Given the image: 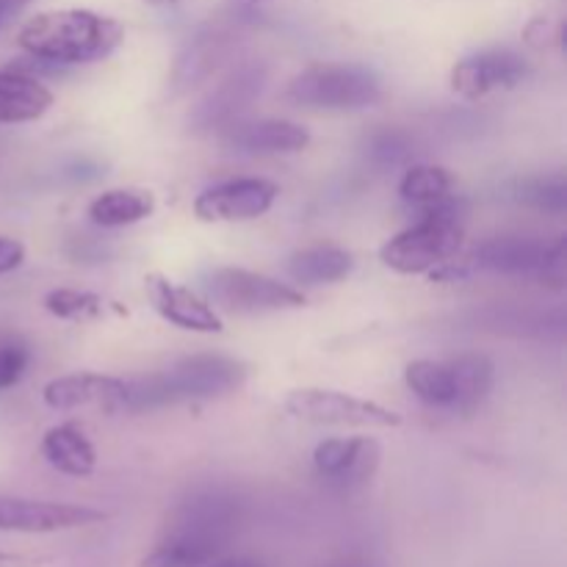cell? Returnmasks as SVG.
I'll return each mask as SVG.
<instances>
[{
    "label": "cell",
    "instance_id": "obj_1",
    "mask_svg": "<svg viewBox=\"0 0 567 567\" xmlns=\"http://www.w3.org/2000/svg\"><path fill=\"white\" fill-rule=\"evenodd\" d=\"M241 524V504L225 491L188 493L172 509L158 546L142 559V567H205L230 546Z\"/></svg>",
    "mask_w": 567,
    "mask_h": 567
},
{
    "label": "cell",
    "instance_id": "obj_2",
    "mask_svg": "<svg viewBox=\"0 0 567 567\" xmlns=\"http://www.w3.org/2000/svg\"><path fill=\"white\" fill-rule=\"evenodd\" d=\"M28 55L50 64H92L125 42V28L114 17L89 9H55L31 17L17 33Z\"/></svg>",
    "mask_w": 567,
    "mask_h": 567
},
{
    "label": "cell",
    "instance_id": "obj_3",
    "mask_svg": "<svg viewBox=\"0 0 567 567\" xmlns=\"http://www.w3.org/2000/svg\"><path fill=\"white\" fill-rule=\"evenodd\" d=\"M247 377L249 369L241 360L227 354H192L169 369L125 382V410L144 413L183 402H208L238 391Z\"/></svg>",
    "mask_w": 567,
    "mask_h": 567
},
{
    "label": "cell",
    "instance_id": "obj_4",
    "mask_svg": "<svg viewBox=\"0 0 567 567\" xmlns=\"http://www.w3.org/2000/svg\"><path fill=\"white\" fill-rule=\"evenodd\" d=\"M465 199L452 194L443 203L421 210V219L382 244L380 260L399 275H430L452 264L463 247Z\"/></svg>",
    "mask_w": 567,
    "mask_h": 567
},
{
    "label": "cell",
    "instance_id": "obj_5",
    "mask_svg": "<svg viewBox=\"0 0 567 567\" xmlns=\"http://www.w3.org/2000/svg\"><path fill=\"white\" fill-rule=\"evenodd\" d=\"M286 97L305 109H369L382 100V78L360 64H310L291 78Z\"/></svg>",
    "mask_w": 567,
    "mask_h": 567
},
{
    "label": "cell",
    "instance_id": "obj_6",
    "mask_svg": "<svg viewBox=\"0 0 567 567\" xmlns=\"http://www.w3.org/2000/svg\"><path fill=\"white\" fill-rule=\"evenodd\" d=\"M205 288H208L210 302L238 316L280 313V310H297L305 305V293L293 286L258 275V271L236 269V266H221L210 271Z\"/></svg>",
    "mask_w": 567,
    "mask_h": 567
},
{
    "label": "cell",
    "instance_id": "obj_7",
    "mask_svg": "<svg viewBox=\"0 0 567 567\" xmlns=\"http://www.w3.org/2000/svg\"><path fill=\"white\" fill-rule=\"evenodd\" d=\"M286 413L319 426H354V430H396L402 415L391 408L327 388H299L286 396Z\"/></svg>",
    "mask_w": 567,
    "mask_h": 567
},
{
    "label": "cell",
    "instance_id": "obj_8",
    "mask_svg": "<svg viewBox=\"0 0 567 567\" xmlns=\"http://www.w3.org/2000/svg\"><path fill=\"white\" fill-rule=\"evenodd\" d=\"M471 266L507 277H537V280H563L565 236L557 241L535 236H496L482 241L471 255Z\"/></svg>",
    "mask_w": 567,
    "mask_h": 567
},
{
    "label": "cell",
    "instance_id": "obj_9",
    "mask_svg": "<svg viewBox=\"0 0 567 567\" xmlns=\"http://www.w3.org/2000/svg\"><path fill=\"white\" fill-rule=\"evenodd\" d=\"M266 83H269V66L264 61H241V64H236L194 105L192 114H188V131H227L264 94Z\"/></svg>",
    "mask_w": 567,
    "mask_h": 567
},
{
    "label": "cell",
    "instance_id": "obj_10",
    "mask_svg": "<svg viewBox=\"0 0 567 567\" xmlns=\"http://www.w3.org/2000/svg\"><path fill=\"white\" fill-rule=\"evenodd\" d=\"M238 44H241V28L233 22H216V25L203 28L177 55L169 75V92L186 94L208 83L216 72H221L236 59Z\"/></svg>",
    "mask_w": 567,
    "mask_h": 567
},
{
    "label": "cell",
    "instance_id": "obj_11",
    "mask_svg": "<svg viewBox=\"0 0 567 567\" xmlns=\"http://www.w3.org/2000/svg\"><path fill=\"white\" fill-rule=\"evenodd\" d=\"M105 509L86 504L37 502V498L3 496L0 493V532H20V535H50V532L83 529L109 520Z\"/></svg>",
    "mask_w": 567,
    "mask_h": 567
},
{
    "label": "cell",
    "instance_id": "obj_12",
    "mask_svg": "<svg viewBox=\"0 0 567 567\" xmlns=\"http://www.w3.org/2000/svg\"><path fill=\"white\" fill-rule=\"evenodd\" d=\"M280 188L266 177H238L216 183L194 199L199 221H249L275 208Z\"/></svg>",
    "mask_w": 567,
    "mask_h": 567
},
{
    "label": "cell",
    "instance_id": "obj_13",
    "mask_svg": "<svg viewBox=\"0 0 567 567\" xmlns=\"http://www.w3.org/2000/svg\"><path fill=\"white\" fill-rule=\"evenodd\" d=\"M382 449L374 437H330L313 452L316 474L338 491H354L377 474Z\"/></svg>",
    "mask_w": 567,
    "mask_h": 567
},
{
    "label": "cell",
    "instance_id": "obj_14",
    "mask_svg": "<svg viewBox=\"0 0 567 567\" xmlns=\"http://www.w3.org/2000/svg\"><path fill=\"white\" fill-rule=\"evenodd\" d=\"M529 75V64L524 55L507 48L482 50L465 55L452 70V89L465 100H480L496 89H515Z\"/></svg>",
    "mask_w": 567,
    "mask_h": 567
},
{
    "label": "cell",
    "instance_id": "obj_15",
    "mask_svg": "<svg viewBox=\"0 0 567 567\" xmlns=\"http://www.w3.org/2000/svg\"><path fill=\"white\" fill-rule=\"evenodd\" d=\"M144 291H147L155 313L169 324L188 332H221V316L216 313L208 299H203L192 288L153 271L144 277Z\"/></svg>",
    "mask_w": 567,
    "mask_h": 567
},
{
    "label": "cell",
    "instance_id": "obj_16",
    "mask_svg": "<svg viewBox=\"0 0 567 567\" xmlns=\"http://www.w3.org/2000/svg\"><path fill=\"white\" fill-rule=\"evenodd\" d=\"M42 399L50 410H61V413L81 408H100L116 413V410H125V382L116 380V377L81 371V374L50 380L44 385Z\"/></svg>",
    "mask_w": 567,
    "mask_h": 567
},
{
    "label": "cell",
    "instance_id": "obj_17",
    "mask_svg": "<svg viewBox=\"0 0 567 567\" xmlns=\"http://www.w3.org/2000/svg\"><path fill=\"white\" fill-rule=\"evenodd\" d=\"M221 142L230 153L238 155H277V153H299L310 144L308 127L288 120H252L233 122L227 131H221Z\"/></svg>",
    "mask_w": 567,
    "mask_h": 567
},
{
    "label": "cell",
    "instance_id": "obj_18",
    "mask_svg": "<svg viewBox=\"0 0 567 567\" xmlns=\"http://www.w3.org/2000/svg\"><path fill=\"white\" fill-rule=\"evenodd\" d=\"M42 457L48 460L50 468H55L59 474L75 476H92L97 468V452H94V443L89 441L86 432L78 424L66 421V424H55L44 432L42 437Z\"/></svg>",
    "mask_w": 567,
    "mask_h": 567
},
{
    "label": "cell",
    "instance_id": "obj_19",
    "mask_svg": "<svg viewBox=\"0 0 567 567\" xmlns=\"http://www.w3.org/2000/svg\"><path fill=\"white\" fill-rule=\"evenodd\" d=\"M53 105V92L37 78L0 70V125L37 122Z\"/></svg>",
    "mask_w": 567,
    "mask_h": 567
},
{
    "label": "cell",
    "instance_id": "obj_20",
    "mask_svg": "<svg viewBox=\"0 0 567 567\" xmlns=\"http://www.w3.org/2000/svg\"><path fill=\"white\" fill-rule=\"evenodd\" d=\"M352 269V252L341 247H330V244L299 249L288 260V275H291L293 282H302V286H330V282L347 280Z\"/></svg>",
    "mask_w": 567,
    "mask_h": 567
},
{
    "label": "cell",
    "instance_id": "obj_21",
    "mask_svg": "<svg viewBox=\"0 0 567 567\" xmlns=\"http://www.w3.org/2000/svg\"><path fill=\"white\" fill-rule=\"evenodd\" d=\"M155 197L144 188H109L89 203V219L97 227H127L153 216Z\"/></svg>",
    "mask_w": 567,
    "mask_h": 567
},
{
    "label": "cell",
    "instance_id": "obj_22",
    "mask_svg": "<svg viewBox=\"0 0 567 567\" xmlns=\"http://www.w3.org/2000/svg\"><path fill=\"white\" fill-rule=\"evenodd\" d=\"M404 385L430 408H457V380H454L452 360H413L404 369Z\"/></svg>",
    "mask_w": 567,
    "mask_h": 567
},
{
    "label": "cell",
    "instance_id": "obj_23",
    "mask_svg": "<svg viewBox=\"0 0 567 567\" xmlns=\"http://www.w3.org/2000/svg\"><path fill=\"white\" fill-rule=\"evenodd\" d=\"M454 380H457V408L454 413H471L480 408L493 391L496 382V365L491 358L476 352H465L452 358Z\"/></svg>",
    "mask_w": 567,
    "mask_h": 567
},
{
    "label": "cell",
    "instance_id": "obj_24",
    "mask_svg": "<svg viewBox=\"0 0 567 567\" xmlns=\"http://www.w3.org/2000/svg\"><path fill=\"white\" fill-rule=\"evenodd\" d=\"M399 194L408 205L424 210L452 197L454 181L443 166H413V169L404 172L402 183H399Z\"/></svg>",
    "mask_w": 567,
    "mask_h": 567
},
{
    "label": "cell",
    "instance_id": "obj_25",
    "mask_svg": "<svg viewBox=\"0 0 567 567\" xmlns=\"http://www.w3.org/2000/svg\"><path fill=\"white\" fill-rule=\"evenodd\" d=\"M513 199L543 210V214H565L567 210V181L565 175L526 177L513 186Z\"/></svg>",
    "mask_w": 567,
    "mask_h": 567
},
{
    "label": "cell",
    "instance_id": "obj_26",
    "mask_svg": "<svg viewBox=\"0 0 567 567\" xmlns=\"http://www.w3.org/2000/svg\"><path fill=\"white\" fill-rule=\"evenodd\" d=\"M103 299L92 291H78V288H55L44 297V310L55 319L64 321H89L103 313Z\"/></svg>",
    "mask_w": 567,
    "mask_h": 567
},
{
    "label": "cell",
    "instance_id": "obj_27",
    "mask_svg": "<svg viewBox=\"0 0 567 567\" xmlns=\"http://www.w3.org/2000/svg\"><path fill=\"white\" fill-rule=\"evenodd\" d=\"M28 363H31V349L25 341L11 332L3 343H0V391L14 388L17 382L25 377Z\"/></svg>",
    "mask_w": 567,
    "mask_h": 567
},
{
    "label": "cell",
    "instance_id": "obj_28",
    "mask_svg": "<svg viewBox=\"0 0 567 567\" xmlns=\"http://www.w3.org/2000/svg\"><path fill=\"white\" fill-rule=\"evenodd\" d=\"M22 260H25V247L20 241H14V238L0 236V277L20 269Z\"/></svg>",
    "mask_w": 567,
    "mask_h": 567
},
{
    "label": "cell",
    "instance_id": "obj_29",
    "mask_svg": "<svg viewBox=\"0 0 567 567\" xmlns=\"http://www.w3.org/2000/svg\"><path fill=\"white\" fill-rule=\"evenodd\" d=\"M50 559L33 557V554H17V551H3L0 548V567H42Z\"/></svg>",
    "mask_w": 567,
    "mask_h": 567
},
{
    "label": "cell",
    "instance_id": "obj_30",
    "mask_svg": "<svg viewBox=\"0 0 567 567\" xmlns=\"http://www.w3.org/2000/svg\"><path fill=\"white\" fill-rule=\"evenodd\" d=\"M31 3L33 0H0V22H6L9 17H14V14H20V11Z\"/></svg>",
    "mask_w": 567,
    "mask_h": 567
},
{
    "label": "cell",
    "instance_id": "obj_31",
    "mask_svg": "<svg viewBox=\"0 0 567 567\" xmlns=\"http://www.w3.org/2000/svg\"><path fill=\"white\" fill-rule=\"evenodd\" d=\"M205 567H264V565L247 557H233V559H214V563H208Z\"/></svg>",
    "mask_w": 567,
    "mask_h": 567
},
{
    "label": "cell",
    "instance_id": "obj_32",
    "mask_svg": "<svg viewBox=\"0 0 567 567\" xmlns=\"http://www.w3.org/2000/svg\"><path fill=\"white\" fill-rule=\"evenodd\" d=\"M147 3H153V6H169V3H175V0H147Z\"/></svg>",
    "mask_w": 567,
    "mask_h": 567
},
{
    "label": "cell",
    "instance_id": "obj_33",
    "mask_svg": "<svg viewBox=\"0 0 567 567\" xmlns=\"http://www.w3.org/2000/svg\"><path fill=\"white\" fill-rule=\"evenodd\" d=\"M11 336V332H6V330H0V343H3L6 341V338H9Z\"/></svg>",
    "mask_w": 567,
    "mask_h": 567
}]
</instances>
